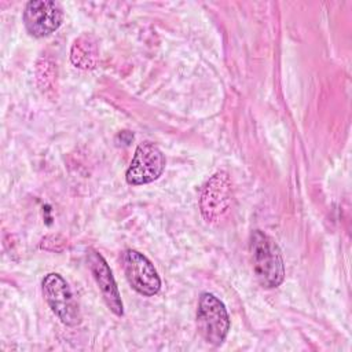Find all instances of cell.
<instances>
[{
	"label": "cell",
	"mask_w": 352,
	"mask_h": 352,
	"mask_svg": "<svg viewBox=\"0 0 352 352\" xmlns=\"http://www.w3.org/2000/svg\"><path fill=\"white\" fill-rule=\"evenodd\" d=\"M253 272L265 289L278 287L285 279V261L275 239L261 230H254L249 238Z\"/></svg>",
	"instance_id": "6da1fadb"
},
{
	"label": "cell",
	"mask_w": 352,
	"mask_h": 352,
	"mask_svg": "<svg viewBox=\"0 0 352 352\" xmlns=\"http://www.w3.org/2000/svg\"><path fill=\"white\" fill-rule=\"evenodd\" d=\"M197 324L199 334L208 344L219 346L224 342L231 322L226 305L213 293L205 292L201 294L197 309Z\"/></svg>",
	"instance_id": "7a4b0ae2"
},
{
	"label": "cell",
	"mask_w": 352,
	"mask_h": 352,
	"mask_svg": "<svg viewBox=\"0 0 352 352\" xmlns=\"http://www.w3.org/2000/svg\"><path fill=\"white\" fill-rule=\"evenodd\" d=\"M234 198L232 182L226 170L212 175L204 184L199 197V209L208 223L221 220L230 210Z\"/></svg>",
	"instance_id": "3957f363"
},
{
	"label": "cell",
	"mask_w": 352,
	"mask_h": 352,
	"mask_svg": "<svg viewBox=\"0 0 352 352\" xmlns=\"http://www.w3.org/2000/svg\"><path fill=\"white\" fill-rule=\"evenodd\" d=\"M41 286L47 304L60 322L66 326H77L81 315L69 283L59 274L50 272L44 276Z\"/></svg>",
	"instance_id": "277c9868"
},
{
	"label": "cell",
	"mask_w": 352,
	"mask_h": 352,
	"mask_svg": "<svg viewBox=\"0 0 352 352\" xmlns=\"http://www.w3.org/2000/svg\"><path fill=\"white\" fill-rule=\"evenodd\" d=\"M165 165V155L160 147L151 142H142L125 172V180L131 186L151 183L162 175Z\"/></svg>",
	"instance_id": "5b68a950"
},
{
	"label": "cell",
	"mask_w": 352,
	"mask_h": 352,
	"mask_svg": "<svg viewBox=\"0 0 352 352\" xmlns=\"http://www.w3.org/2000/svg\"><path fill=\"white\" fill-rule=\"evenodd\" d=\"M122 267L128 283L139 294L151 297L161 289V278L153 263L140 252L126 249L122 253Z\"/></svg>",
	"instance_id": "8992f818"
},
{
	"label": "cell",
	"mask_w": 352,
	"mask_h": 352,
	"mask_svg": "<svg viewBox=\"0 0 352 352\" xmlns=\"http://www.w3.org/2000/svg\"><path fill=\"white\" fill-rule=\"evenodd\" d=\"M22 18L28 33L41 38L59 29L63 22V8L54 0H32L26 3Z\"/></svg>",
	"instance_id": "52a82bcc"
},
{
	"label": "cell",
	"mask_w": 352,
	"mask_h": 352,
	"mask_svg": "<svg viewBox=\"0 0 352 352\" xmlns=\"http://www.w3.org/2000/svg\"><path fill=\"white\" fill-rule=\"evenodd\" d=\"M87 260H88L89 271L100 290V294H102L106 305L114 315L122 316L124 305H122L121 294L118 292L116 279L113 276V272H111L107 261L99 252H96L94 249H89Z\"/></svg>",
	"instance_id": "ba28073f"
},
{
	"label": "cell",
	"mask_w": 352,
	"mask_h": 352,
	"mask_svg": "<svg viewBox=\"0 0 352 352\" xmlns=\"http://www.w3.org/2000/svg\"><path fill=\"white\" fill-rule=\"evenodd\" d=\"M72 63L82 70H91L96 67L99 62L98 40L92 33H82L78 36L70 48Z\"/></svg>",
	"instance_id": "9c48e42d"
}]
</instances>
